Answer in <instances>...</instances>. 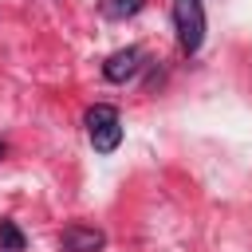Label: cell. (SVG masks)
<instances>
[{"label":"cell","instance_id":"1","mask_svg":"<svg viewBox=\"0 0 252 252\" xmlns=\"http://www.w3.org/2000/svg\"><path fill=\"white\" fill-rule=\"evenodd\" d=\"M83 126H87V138L98 154H114L122 146V118H118V106L110 102H94L87 114H83Z\"/></svg>","mask_w":252,"mask_h":252},{"label":"cell","instance_id":"2","mask_svg":"<svg viewBox=\"0 0 252 252\" xmlns=\"http://www.w3.org/2000/svg\"><path fill=\"white\" fill-rule=\"evenodd\" d=\"M173 32L185 55H197L205 43V4L201 0H173Z\"/></svg>","mask_w":252,"mask_h":252},{"label":"cell","instance_id":"3","mask_svg":"<svg viewBox=\"0 0 252 252\" xmlns=\"http://www.w3.org/2000/svg\"><path fill=\"white\" fill-rule=\"evenodd\" d=\"M142 71V47H118L114 55H106L102 63V79L106 83H126Z\"/></svg>","mask_w":252,"mask_h":252},{"label":"cell","instance_id":"4","mask_svg":"<svg viewBox=\"0 0 252 252\" xmlns=\"http://www.w3.org/2000/svg\"><path fill=\"white\" fill-rule=\"evenodd\" d=\"M59 248L63 252H102L106 248V232L91 228V224H67L63 236H59Z\"/></svg>","mask_w":252,"mask_h":252},{"label":"cell","instance_id":"5","mask_svg":"<svg viewBox=\"0 0 252 252\" xmlns=\"http://www.w3.org/2000/svg\"><path fill=\"white\" fill-rule=\"evenodd\" d=\"M142 8H146V0H98V12H102L106 20H114V24L138 16Z\"/></svg>","mask_w":252,"mask_h":252},{"label":"cell","instance_id":"6","mask_svg":"<svg viewBox=\"0 0 252 252\" xmlns=\"http://www.w3.org/2000/svg\"><path fill=\"white\" fill-rule=\"evenodd\" d=\"M0 248L4 252H24L28 248V240H24V232H20L16 220H0Z\"/></svg>","mask_w":252,"mask_h":252},{"label":"cell","instance_id":"7","mask_svg":"<svg viewBox=\"0 0 252 252\" xmlns=\"http://www.w3.org/2000/svg\"><path fill=\"white\" fill-rule=\"evenodd\" d=\"M4 154H8V146H4V142H0V158H4Z\"/></svg>","mask_w":252,"mask_h":252}]
</instances>
